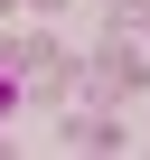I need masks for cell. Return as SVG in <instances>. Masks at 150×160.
I'll return each instance as SVG.
<instances>
[{"label": "cell", "instance_id": "cell-1", "mask_svg": "<svg viewBox=\"0 0 150 160\" xmlns=\"http://www.w3.org/2000/svg\"><path fill=\"white\" fill-rule=\"evenodd\" d=\"M10 113H19V75L0 66V122H10Z\"/></svg>", "mask_w": 150, "mask_h": 160}]
</instances>
